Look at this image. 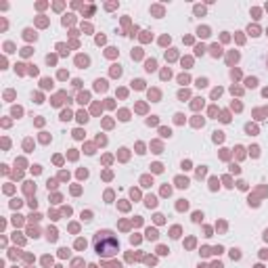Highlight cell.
<instances>
[{"label": "cell", "instance_id": "cell-1", "mask_svg": "<svg viewBox=\"0 0 268 268\" xmlns=\"http://www.w3.org/2000/svg\"><path fill=\"white\" fill-rule=\"evenodd\" d=\"M118 248H120L118 239L111 235L109 231L97 233V237H95V250H97V254H101V256H114L118 252Z\"/></svg>", "mask_w": 268, "mask_h": 268}]
</instances>
